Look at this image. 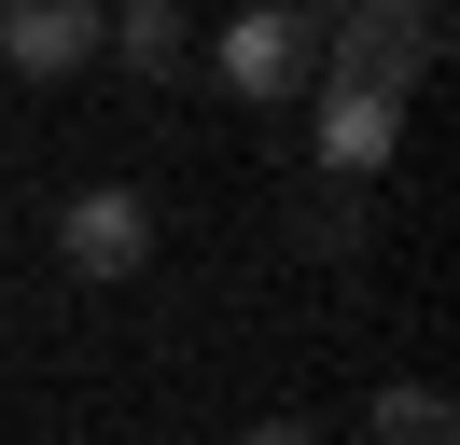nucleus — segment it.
<instances>
[{"label":"nucleus","mask_w":460,"mask_h":445,"mask_svg":"<svg viewBox=\"0 0 460 445\" xmlns=\"http://www.w3.org/2000/svg\"><path fill=\"white\" fill-rule=\"evenodd\" d=\"M224 83H237V98H265V111L307 98V83H321V28L293 14V0H252V14L224 28Z\"/></svg>","instance_id":"f03ea898"},{"label":"nucleus","mask_w":460,"mask_h":445,"mask_svg":"<svg viewBox=\"0 0 460 445\" xmlns=\"http://www.w3.org/2000/svg\"><path fill=\"white\" fill-rule=\"evenodd\" d=\"M363 237V209H349V181H321V209H307V250H349Z\"/></svg>","instance_id":"6e6552de"},{"label":"nucleus","mask_w":460,"mask_h":445,"mask_svg":"<svg viewBox=\"0 0 460 445\" xmlns=\"http://www.w3.org/2000/svg\"><path fill=\"white\" fill-rule=\"evenodd\" d=\"M252 445H321V432H307V417H265V432H252Z\"/></svg>","instance_id":"1a4fd4ad"},{"label":"nucleus","mask_w":460,"mask_h":445,"mask_svg":"<svg viewBox=\"0 0 460 445\" xmlns=\"http://www.w3.org/2000/svg\"><path fill=\"white\" fill-rule=\"evenodd\" d=\"M57 250H70V278H140L154 265V195L140 181H84L57 209Z\"/></svg>","instance_id":"7ed1b4c3"},{"label":"nucleus","mask_w":460,"mask_h":445,"mask_svg":"<svg viewBox=\"0 0 460 445\" xmlns=\"http://www.w3.org/2000/svg\"><path fill=\"white\" fill-rule=\"evenodd\" d=\"M432 56H447V14H432V0H349L335 42H321V83H349V98H404Z\"/></svg>","instance_id":"f257e3e1"},{"label":"nucleus","mask_w":460,"mask_h":445,"mask_svg":"<svg viewBox=\"0 0 460 445\" xmlns=\"http://www.w3.org/2000/svg\"><path fill=\"white\" fill-rule=\"evenodd\" d=\"M293 14H307V28H321V14H349V0H293Z\"/></svg>","instance_id":"9d476101"},{"label":"nucleus","mask_w":460,"mask_h":445,"mask_svg":"<svg viewBox=\"0 0 460 445\" xmlns=\"http://www.w3.org/2000/svg\"><path fill=\"white\" fill-rule=\"evenodd\" d=\"M98 28H112V0H0V56L29 83H70L98 56Z\"/></svg>","instance_id":"20e7f679"},{"label":"nucleus","mask_w":460,"mask_h":445,"mask_svg":"<svg viewBox=\"0 0 460 445\" xmlns=\"http://www.w3.org/2000/svg\"><path fill=\"white\" fill-rule=\"evenodd\" d=\"M376 445H460L447 389H376Z\"/></svg>","instance_id":"0eeeda50"},{"label":"nucleus","mask_w":460,"mask_h":445,"mask_svg":"<svg viewBox=\"0 0 460 445\" xmlns=\"http://www.w3.org/2000/svg\"><path fill=\"white\" fill-rule=\"evenodd\" d=\"M98 42H112L140 83H168L181 56H196V42H181V0H112V28H98Z\"/></svg>","instance_id":"423d86ee"},{"label":"nucleus","mask_w":460,"mask_h":445,"mask_svg":"<svg viewBox=\"0 0 460 445\" xmlns=\"http://www.w3.org/2000/svg\"><path fill=\"white\" fill-rule=\"evenodd\" d=\"M404 139V98H349V83H321V181H376Z\"/></svg>","instance_id":"39448f33"}]
</instances>
